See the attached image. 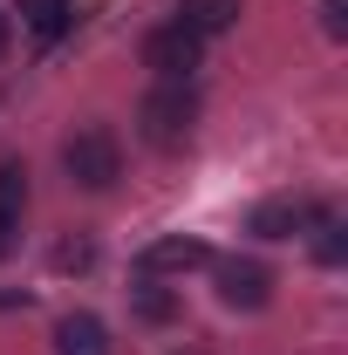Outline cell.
<instances>
[{"mask_svg": "<svg viewBox=\"0 0 348 355\" xmlns=\"http://www.w3.org/2000/svg\"><path fill=\"white\" fill-rule=\"evenodd\" d=\"M137 123H143V137H150L157 150H177V144L191 137V123H198V89L191 83H157L137 103Z\"/></svg>", "mask_w": 348, "mask_h": 355, "instance_id": "cell-1", "label": "cell"}, {"mask_svg": "<svg viewBox=\"0 0 348 355\" xmlns=\"http://www.w3.org/2000/svg\"><path fill=\"white\" fill-rule=\"evenodd\" d=\"M62 171L76 178L82 191H110V184L123 178V144H116V130H103V123L76 130L62 144Z\"/></svg>", "mask_w": 348, "mask_h": 355, "instance_id": "cell-2", "label": "cell"}, {"mask_svg": "<svg viewBox=\"0 0 348 355\" xmlns=\"http://www.w3.org/2000/svg\"><path fill=\"white\" fill-rule=\"evenodd\" d=\"M198 62H205V42L191 28H177V21H164V28L143 35V69H157V83H191Z\"/></svg>", "mask_w": 348, "mask_h": 355, "instance_id": "cell-3", "label": "cell"}, {"mask_svg": "<svg viewBox=\"0 0 348 355\" xmlns=\"http://www.w3.org/2000/svg\"><path fill=\"white\" fill-rule=\"evenodd\" d=\"M218 301L225 308H266L273 301V266H260V260H218Z\"/></svg>", "mask_w": 348, "mask_h": 355, "instance_id": "cell-4", "label": "cell"}, {"mask_svg": "<svg viewBox=\"0 0 348 355\" xmlns=\"http://www.w3.org/2000/svg\"><path fill=\"white\" fill-rule=\"evenodd\" d=\"M191 266H212V246L191 232H164L143 246V273H191Z\"/></svg>", "mask_w": 348, "mask_h": 355, "instance_id": "cell-5", "label": "cell"}, {"mask_svg": "<svg viewBox=\"0 0 348 355\" xmlns=\"http://www.w3.org/2000/svg\"><path fill=\"white\" fill-rule=\"evenodd\" d=\"M55 355H110V328L96 314H62L55 321Z\"/></svg>", "mask_w": 348, "mask_h": 355, "instance_id": "cell-6", "label": "cell"}, {"mask_svg": "<svg viewBox=\"0 0 348 355\" xmlns=\"http://www.w3.org/2000/svg\"><path fill=\"white\" fill-rule=\"evenodd\" d=\"M239 7L246 0H177V28H191L198 42H212V35H225L239 21Z\"/></svg>", "mask_w": 348, "mask_h": 355, "instance_id": "cell-7", "label": "cell"}, {"mask_svg": "<svg viewBox=\"0 0 348 355\" xmlns=\"http://www.w3.org/2000/svg\"><path fill=\"white\" fill-rule=\"evenodd\" d=\"M130 314H137V321H150V328H164V321H177V294L157 280V273H143V280L130 287Z\"/></svg>", "mask_w": 348, "mask_h": 355, "instance_id": "cell-8", "label": "cell"}, {"mask_svg": "<svg viewBox=\"0 0 348 355\" xmlns=\"http://www.w3.org/2000/svg\"><path fill=\"white\" fill-rule=\"evenodd\" d=\"M301 225H307V205H301V198H266L260 212H253V232H260V239H294Z\"/></svg>", "mask_w": 348, "mask_h": 355, "instance_id": "cell-9", "label": "cell"}, {"mask_svg": "<svg viewBox=\"0 0 348 355\" xmlns=\"http://www.w3.org/2000/svg\"><path fill=\"white\" fill-rule=\"evenodd\" d=\"M21 21H28V35L55 42V35L69 28V0H21Z\"/></svg>", "mask_w": 348, "mask_h": 355, "instance_id": "cell-10", "label": "cell"}, {"mask_svg": "<svg viewBox=\"0 0 348 355\" xmlns=\"http://www.w3.org/2000/svg\"><path fill=\"white\" fill-rule=\"evenodd\" d=\"M321 239H314V260L321 266H342V253H348V232H342V219L335 212H321V225H314Z\"/></svg>", "mask_w": 348, "mask_h": 355, "instance_id": "cell-11", "label": "cell"}, {"mask_svg": "<svg viewBox=\"0 0 348 355\" xmlns=\"http://www.w3.org/2000/svg\"><path fill=\"white\" fill-rule=\"evenodd\" d=\"M0 205H7V212L28 205V171H21V164H0Z\"/></svg>", "mask_w": 348, "mask_h": 355, "instance_id": "cell-12", "label": "cell"}, {"mask_svg": "<svg viewBox=\"0 0 348 355\" xmlns=\"http://www.w3.org/2000/svg\"><path fill=\"white\" fill-rule=\"evenodd\" d=\"M321 28L342 42V35H348V0H321Z\"/></svg>", "mask_w": 348, "mask_h": 355, "instance_id": "cell-13", "label": "cell"}, {"mask_svg": "<svg viewBox=\"0 0 348 355\" xmlns=\"http://www.w3.org/2000/svg\"><path fill=\"white\" fill-rule=\"evenodd\" d=\"M14 246H21V212H7V205H0V260H7Z\"/></svg>", "mask_w": 348, "mask_h": 355, "instance_id": "cell-14", "label": "cell"}, {"mask_svg": "<svg viewBox=\"0 0 348 355\" xmlns=\"http://www.w3.org/2000/svg\"><path fill=\"white\" fill-rule=\"evenodd\" d=\"M96 253H89V239H69V246H55V266H89Z\"/></svg>", "mask_w": 348, "mask_h": 355, "instance_id": "cell-15", "label": "cell"}, {"mask_svg": "<svg viewBox=\"0 0 348 355\" xmlns=\"http://www.w3.org/2000/svg\"><path fill=\"white\" fill-rule=\"evenodd\" d=\"M7 48H14V14L0 7V55H7Z\"/></svg>", "mask_w": 348, "mask_h": 355, "instance_id": "cell-16", "label": "cell"}, {"mask_svg": "<svg viewBox=\"0 0 348 355\" xmlns=\"http://www.w3.org/2000/svg\"><path fill=\"white\" fill-rule=\"evenodd\" d=\"M191 355H198V349H191Z\"/></svg>", "mask_w": 348, "mask_h": 355, "instance_id": "cell-17", "label": "cell"}]
</instances>
